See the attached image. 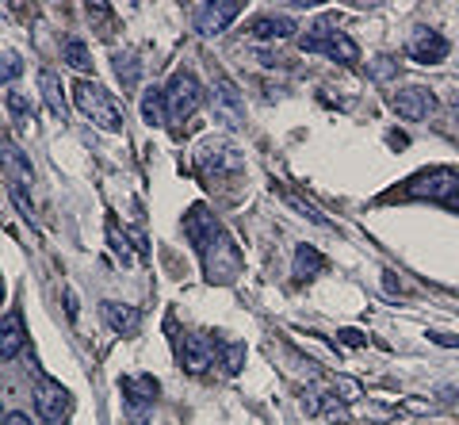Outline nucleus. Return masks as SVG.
<instances>
[{"instance_id":"f257e3e1","label":"nucleus","mask_w":459,"mask_h":425,"mask_svg":"<svg viewBox=\"0 0 459 425\" xmlns=\"http://www.w3.org/2000/svg\"><path fill=\"white\" fill-rule=\"evenodd\" d=\"M299 50H303V54H325V58H333L341 65H352L356 58H360V47H356V42L344 31H337L329 20L310 23L307 31L299 35Z\"/></svg>"},{"instance_id":"f03ea898","label":"nucleus","mask_w":459,"mask_h":425,"mask_svg":"<svg viewBox=\"0 0 459 425\" xmlns=\"http://www.w3.org/2000/svg\"><path fill=\"white\" fill-rule=\"evenodd\" d=\"M74 104L84 119H92L100 131H123V108L111 100V92L96 81H77L74 84Z\"/></svg>"},{"instance_id":"7ed1b4c3","label":"nucleus","mask_w":459,"mask_h":425,"mask_svg":"<svg viewBox=\"0 0 459 425\" xmlns=\"http://www.w3.org/2000/svg\"><path fill=\"white\" fill-rule=\"evenodd\" d=\"M406 195L433 200V204H452L459 195V173H455V169H425V173L410 177Z\"/></svg>"},{"instance_id":"20e7f679","label":"nucleus","mask_w":459,"mask_h":425,"mask_svg":"<svg viewBox=\"0 0 459 425\" xmlns=\"http://www.w3.org/2000/svg\"><path fill=\"white\" fill-rule=\"evenodd\" d=\"M165 104H169V116H172V119L195 116L199 104H204V89H199L195 74H188V69H177V74H172V81L165 84Z\"/></svg>"},{"instance_id":"39448f33","label":"nucleus","mask_w":459,"mask_h":425,"mask_svg":"<svg viewBox=\"0 0 459 425\" xmlns=\"http://www.w3.org/2000/svg\"><path fill=\"white\" fill-rule=\"evenodd\" d=\"M406 54L418 65H440L444 58H448V39H444L437 27L429 23H418L410 31V42H406Z\"/></svg>"},{"instance_id":"423d86ee","label":"nucleus","mask_w":459,"mask_h":425,"mask_svg":"<svg viewBox=\"0 0 459 425\" xmlns=\"http://www.w3.org/2000/svg\"><path fill=\"white\" fill-rule=\"evenodd\" d=\"M241 0H211V4H195V31L204 35V39H214V35H222L230 20H238L241 16Z\"/></svg>"},{"instance_id":"0eeeda50","label":"nucleus","mask_w":459,"mask_h":425,"mask_svg":"<svg viewBox=\"0 0 459 425\" xmlns=\"http://www.w3.org/2000/svg\"><path fill=\"white\" fill-rule=\"evenodd\" d=\"M207 280L211 283H230L238 276V268H241V257H238V246L230 242L226 234H219L214 242L207 246Z\"/></svg>"},{"instance_id":"6e6552de","label":"nucleus","mask_w":459,"mask_h":425,"mask_svg":"<svg viewBox=\"0 0 459 425\" xmlns=\"http://www.w3.org/2000/svg\"><path fill=\"white\" fill-rule=\"evenodd\" d=\"M391 104H394V111L402 119H410V123H421V119H429L437 111V96L425 89V84H406V89H398L394 96H391Z\"/></svg>"},{"instance_id":"1a4fd4ad","label":"nucleus","mask_w":459,"mask_h":425,"mask_svg":"<svg viewBox=\"0 0 459 425\" xmlns=\"http://www.w3.org/2000/svg\"><path fill=\"white\" fill-rule=\"evenodd\" d=\"M207 96H211V111H214V119H222L226 126H238V123H241V96H238L234 81H230L226 74H214Z\"/></svg>"},{"instance_id":"9d476101","label":"nucleus","mask_w":459,"mask_h":425,"mask_svg":"<svg viewBox=\"0 0 459 425\" xmlns=\"http://www.w3.org/2000/svg\"><path fill=\"white\" fill-rule=\"evenodd\" d=\"M157 379L153 376H126L123 379V395H126V410H131V421L134 425H142L146 421V414L153 410V403H157Z\"/></svg>"},{"instance_id":"9b49d317","label":"nucleus","mask_w":459,"mask_h":425,"mask_svg":"<svg viewBox=\"0 0 459 425\" xmlns=\"http://www.w3.org/2000/svg\"><path fill=\"white\" fill-rule=\"evenodd\" d=\"M219 342H214L211 334H188L184 337V349H180V360L188 368L192 376H204L211 364H219Z\"/></svg>"},{"instance_id":"f8f14e48","label":"nucleus","mask_w":459,"mask_h":425,"mask_svg":"<svg viewBox=\"0 0 459 425\" xmlns=\"http://www.w3.org/2000/svg\"><path fill=\"white\" fill-rule=\"evenodd\" d=\"M35 410H39V418H42V421L57 425V421L69 414V391L57 384V379H47V376H42V379H39V387H35Z\"/></svg>"},{"instance_id":"ddd939ff","label":"nucleus","mask_w":459,"mask_h":425,"mask_svg":"<svg viewBox=\"0 0 459 425\" xmlns=\"http://www.w3.org/2000/svg\"><path fill=\"white\" fill-rule=\"evenodd\" d=\"M184 234H188V242H192L199 253H207V246H211L222 230H219V222H214L211 211H207L204 204H195L188 215H184Z\"/></svg>"},{"instance_id":"4468645a","label":"nucleus","mask_w":459,"mask_h":425,"mask_svg":"<svg viewBox=\"0 0 459 425\" xmlns=\"http://www.w3.org/2000/svg\"><path fill=\"white\" fill-rule=\"evenodd\" d=\"M0 165H4L12 188H31L35 184V169H31L27 153L16 146V142H0Z\"/></svg>"},{"instance_id":"2eb2a0df","label":"nucleus","mask_w":459,"mask_h":425,"mask_svg":"<svg viewBox=\"0 0 459 425\" xmlns=\"http://www.w3.org/2000/svg\"><path fill=\"white\" fill-rule=\"evenodd\" d=\"M100 315H104V322L111 325L115 334H138L142 325V310L131 307V303H100Z\"/></svg>"},{"instance_id":"dca6fc26","label":"nucleus","mask_w":459,"mask_h":425,"mask_svg":"<svg viewBox=\"0 0 459 425\" xmlns=\"http://www.w3.org/2000/svg\"><path fill=\"white\" fill-rule=\"evenodd\" d=\"M27 349V330H23V318L12 310V315L0 322V357L4 360H16L20 352Z\"/></svg>"},{"instance_id":"f3484780","label":"nucleus","mask_w":459,"mask_h":425,"mask_svg":"<svg viewBox=\"0 0 459 425\" xmlns=\"http://www.w3.org/2000/svg\"><path fill=\"white\" fill-rule=\"evenodd\" d=\"M39 92H42V100H47V108H50V116H57V119H65V111H69V104H65L62 81H57V74H54V69H42V74H39Z\"/></svg>"},{"instance_id":"a211bd4d","label":"nucleus","mask_w":459,"mask_h":425,"mask_svg":"<svg viewBox=\"0 0 459 425\" xmlns=\"http://www.w3.org/2000/svg\"><path fill=\"white\" fill-rule=\"evenodd\" d=\"M142 119H146L150 126H165L169 119V104H165V89H146L142 92Z\"/></svg>"},{"instance_id":"6ab92c4d","label":"nucleus","mask_w":459,"mask_h":425,"mask_svg":"<svg viewBox=\"0 0 459 425\" xmlns=\"http://www.w3.org/2000/svg\"><path fill=\"white\" fill-rule=\"evenodd\" d=\"M249 35L253 39H291L295 35V23L283 20V16H261V20H253Z\"/></svg>"},{"instance_id":"aec40b11","label":"nucleus","mask_w":459,"mask_h":425,"mask_svg":"<svg viewBox=\"0 0 459 425\" xmlns=\"http://www.w3.org/2000/svg\"><path fill=\"white\" fill-rule=\"evenodd\" d=\"M322 253L318 249H310V246H299L295 253V276L299 280H310V276H318V268H322Z\"/></svg>"},{"instance_id":"412c9836","label":"nucleus","mask_w":459,"mask_h":425,"mask_svg":"<svg viewBox=\"0 0 459 425\" xmlns=\"http://www.w3.org/2000/svg\"><path fill=\"white\" fill-rule=\"evenodd\" d=\"M62 54H65V62L77 69V74H89L92 69V58H89V47H84L81 39H65V47H62Z\"/></svg>"},{"instance_id":"4be33fe9","label":"nucleus","mask_w":459,"mask_h":425,"mask_svg":"<svg viewBox=\"0 0 459 425\" xmlns=\"http://www.w3.org/2000/svg\"><path fill=\"white\" fill-rule=\"evenodd\" d=\"M115 74H119L123 89H134V84H138V58H134L131 50H119V54H115Z\"/></svg>"},{"instance_id":"5701e85b","label":"nucleus","mask_w":459,"mask_h":425,"mask_svg":"<svg viewBox=\"0 0 459 425\" xmlns=\"http://www.w3.org/2000/svg\"><path fill=\"white\" fill-rule=\"evenodd\" d=\"M219 364L226 368L230 376H238L241 368H246V345H241V342H230V345H222V349H219Z\"/></svg>"},{"instance_id":"b1692460","label":"nucleus","mask_w":459,"mask_h":425,"mask_svg":"<svg viewBox=\"0 0 459 425\" xmlns=\"http://www.w3.org/2000/svg\"><path fill=\"white\" fill-rule=\"evenodd\" d=\"M20 74H23V62H20V54H0V84L16 81Z\"/></svg>"},{"instance_id":"393cba45","label":"nucleus","mask_w":459,"mask_h":425,"mask_svg":"<svg viewBox=\"0 0 459 425\" xmlns=\"http://www.w3.org/2000/svg\"><path fill=\"white\" fill-rule=\"evenodd\" d=\"M8 111H12V119H16V123L31 119V104H27L20 92H8Z\"/></svg>"},{"instance_id":"a878e982","label":"nucleus","mask_w":459,"mask_h":425,"mask_svg":"<svg viewBox=\"0 0 459 425\" xmlns=\"http://www.w3.org/2000/svg\"><path fill=\"white\" fill-rule=\"evenodd\" d=\"M0 425H31V418H27V414H20V410H16V414H8V418L0 421Z\"/></svg>"},{"instance_id":"bb28decb","label":"nucleus","mask_w":459,"mask_h":425,"mask_svg":"<svg viewBox=\"0 0 459 425\" xmlns=\"http://www.w3.org/2000/svg\"><path fill=\"white\" fill-rule=\"evenodd\" d=\"M448 207H455V211H459V195H455V200H452V204H448Z\"/></svg>"},{"instance_id":"cd10ccee","label":"nucleus","mask_w":459,"mask_h":425,"mask_svg":"<svg viewBox=\"0 0 459 425\" xmlns=\"http://www.w3.org/2000/svg\"><path fill=\"white\" fill-rule=\"evenodd\" d=\"M0 299H4V280H0Z\"/></svg>"},{"instance_id":"c85d7f7f","label":"nucleus","mask_w":459,"mask_h":425,"mask_svg":"<svg viewBox=\"0 0 459 425\" xmlns=\"http://www.w3.org/2000/svg\"><path fill=\"white\" fill-rule=\"evenodd\" d=\"M455 111H459V96H455Z\"/></svg>"}]
</instances>
